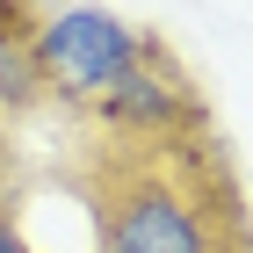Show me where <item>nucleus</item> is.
I'll use <instances>...</instances> for the list:
<instances>
[{"mask_svg": "<svg viewBox=\"0 0 253 253\" xmlns=\"http://www.w3.org/2000/svg\"><path fill=\"white\" fill-rule=\"evenodd\" d=\"M80 123L94 137H174V130H210V101L174 43L159 29H137V58L116 73V87Z\"/></svg>", "mask_w": 253, "mask_h": 253, "instance_id": "f03ea898", "label": "nucleus"}, {"mask_svg": "<svg viewBox=\"0 0 253 253\" xmlns=\"http://www.w3.org/2000/svg\"><path fill=\"white\" fill-rule=\"evenodd\" d=\"M94 253H253V203L232 145L210 130L94 137L73 152Z\"/></svg>", "mask_w": 253, "mask_h": 253, "instance_id": "f257e3e1", "label": "nucleus"}, {"mask_svg": "<svg viewBox=\"0 0 253 253\" xmlns=\"http://www.w3.org/2000/svg\"><path fill=\"white\" fill-rule=\"evenodd\" d=\"M0 253H37L29 239H22V210H15V217H0Z\"/></svg>", "mask_w": 253, "mask_h": 253, "instance_id": "39448f33", "label": "nucleus"}, {"mask_svg": "<svg viewBox=\"0 0 253 253\" xmlns=\"http://www.w3.org/2000/svg\"><path fill=\"white\" fill-rule=\"evenodd\" d=\"M130 58H137V22L109 15V7H51L37 29L43 94L58 109H73V116H87Z\"/></svg>", "mask_w": 253, "mask_h": 253, "instance_id": "7ed1b4c3", "label": "nucleus"}, {"mask_svg": "<svg viewBox=\"0 0 253 253\" xmlns=\"http://www.w3.org/2000/svg\"><path fill=\"white\" fill-rule=\"evenodd\" d=\"M43 0H0V137L29 123L43 109V65H37V29H43Z\"/></svg>", "mask_w": 253, "mask_h": 253, "instance_id": "20e7f679", "label": "nucleus"}]
</instances>
